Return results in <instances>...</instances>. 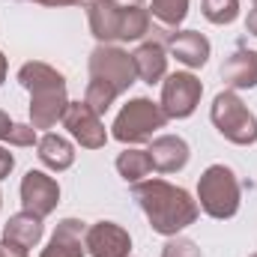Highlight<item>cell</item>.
Here are the masks:
<instances>
[{
	"mask_svg": "<svg viewBox=\"0 0 257 257\" xmlns=\"http://www.w3.org/2000/svg\"><path fill=\"white\" fill-rule=\"evenodd\" d=\"M132 194L144 209L150 227L165 239L192 227L200 215L197 200L183 186H174L168 180H141L132 186Z\"/></svg>",
	"mask_w": 257,
	"mask_h": 257,
	"instance_id": "1",
	"label": "cell"
},
{
	"mask_svg": "<svg viewBox=\"0 0 257 257\" xmlns=\"http://www.w3.org/2000/svg\"><path fill=\"white\" fill-rule=\"evenodd\" d=\"M18 84L30 93V126L36 128H54L66 114L69 93H66V78L54 66L42 60H30L18 69Z\"/></svg>",
	"mask_w": 257,
	"mask_h": 257,
	"instance_id": "2",
	"label": "cell"
},
{
	"mask_svg": "<svg viewBox=\"0 0 257 257\" xmlns=\"http://www.w3.org/2000/svg\"><path fill=\"white\" fill-rule=\"evenodd\" d=\"M242 189L227 165H209L197 180V206L215 221H227L239 212Z\"/></svg>",
	"mask_w": 257,
	"mask_h": 257,
	"instance_id": "3",
	"label": "cell"
},
{
	"mask_svg": "<svg viewBox=\"0 0 257 257\" xmlns=\"http://www.w3.org/2000/svg\"><path fill=\"white\" fill-rule=\"evenodd\" d=\"M168 123V114L162 111L159 102L147 99V96H135L128 99L126 105L120 108V114L114 117V126H111V138L135 147V144H147L153 141V135L159 128H165Z\"/></svg>",
	"mask_w": 257,
	"mask_h": 257,
	"instance_id": "4",
	"label": "cell"
},
{
	"mask_svg": "<svg viewBox=\"0 0 257 257\" xmlns=\"http://www.w3.org/2000/svg\"><path fill=\"white\" fill-rule=\"evenodd\" d=\"M209 120L215 132L236 144V147H251L257 144V117L248 111V105L233 93V90H221L212 105H209Z\"/></svg>",
	"mask_w": 257,
	"mask_h": 257,
	"instance_id": "5",
	"label": "cell"
},
{
	"mask_svg": "<svg viewBox=\"0 0 257 257\" xmlns=\"http://www.w3.org/2000/svg\"><path fill=\"white\" fill-rule=\"evenodd\" d=\"M90 78L108 84L117 96H123L128 87L138 81L135 60L120 45H96L90 51Z\"/></svg>",
	"mask_w": 257,
	"mask_h": 257,
	"instance_id": "6",
	"label": "cell"
},
{
	"mask_svg": "<svg viewBox=\"0 0 257 257\" xmlns=\"http://www.w3.org/2000/svg\"><path fill=\"white\" fill-rule=\"evenodd\" d=\"M203 96V84L192 72H171L162 81V111L168 114V120H186L192 117L200 105Z\"/></svg>",
	"mask_w": 257,
	"mask_h": 257,
	"instance_id": "7",
	"label": "cell"
},
{
	"mask_svg": "<svg viewBox=\"0 0 257 257\" xmlns=\"http://www.w3.org/2000/svg\"><path fill=\"white\" fill-rule=\"evenodd\" d=\"M63 128L84 147V150H102L111 138V132L105 128L102 117L81 99V102H69L66 105V114H63Z\"/></svg>",
	"mask_w": 257,
	"mask_h": 257,
	"instance_id": "8",
	"label": "cell"
},
{
	"mask_svg": "<svg viewBox=\"0 0 257 257\" xmlns=\"http://www.w3.org/2000/svg\"><path fill=\"white\" fill-rule=\"evenodd\" d=\"M60 203V183L45 171H27L21 177V206L39 218H48Z\"/></svg>",
	"mask_w": 257,
	"mask_h": 257,
	"instance_id": "9",
	"label": "cell"
},
{
	"mask_svg": "<svg viewBox=\"0 0 257 257\" xmlns=\"http://www.w3.org/2000/svg\"><path fill=\"white\" fill-rule=\"evenodd\" d=\"M84 245L90 257H128L132 254V236L117 221H96L84 233Z\"/></svg>",
	"mask_w": 257,
	"mask_h": 257,
	"instance_id": "10",
	"label": "cell"
},
{
	"mask_svg": "<svg viewBox=\"0 0 257 257\" xmlns=\"http://www.w3.org/2000/svg\"><path fill=\"white\" fill-rule=\"evenodd\" d=\"M123 15L126 6L117 0H87V21L90 33L96 36L99 45H117L123 36Z\"/></svg>",
	"mask_w": 257,
	"mask_h": 257,
	"instance_id": "11",
	"label": "cell"
},
{
	"mask_svg": "<svg viewBox=\"0 0 257 257\" xmlns=\"http://www.w3.org/2000/svg\"><path fill=\"white\" fill-rule=\"evenodd\" d=\"M147 153H150L153 171H159V174H180L189 165V159H192V150H189V144L180 135H159V138H153Z\"/></svg>",
	"mask_w": 257,
	"mask_h": 257,
	"instance_id": "12",
	"label": "cell"
},
{
	"mask_svg": "<svg viewBox=\"0 0 257 257\" xmlns=\"http://www.w3.org/2000/svg\"><path fill=\"white\" fill-rule=\"evenodd\" d=\"M168 51H171V57H177V63H183L186 69H200L209 60L212 45L197 30H177V33L168 36Z\"/></svg>",
	"mask_w": 257,
	"mask_h": 257,
	"instance_id": "13",
	"label": "cell"
},
{
	"mask_svg": "<svg viewBox=\"0 0 257 257\" xmlns=\"http://www.w3.org/2000/svg\"><path fill=\"white\" fill-rule=\"evenodd\" d=\"M84 233H87V224H84L81 218H63V221L54 227L48 245L42 248L39 257H84L87 254Z\"/></svg>",
	"mask_w": 257,
	"mask_h": 257,
	"instance_id": "14",
	"label": "cell"
},
{
	"mask_svg": "<svg viewBox=\"0 0 257 257\" xmlns=\"http://www.w3.org/2000/svg\"><path fill=\"white\" fill-rule=\"evenodd\" d=\"M221 81L227 90H254L257 87V51L236 48L221 63Z\"/></svg>",
	"mask_w": 257,
	"mask_h": 257,
	"instance_id": "15",
	"label": "cell"
},
{
	"mask_svg": "<svg viewBox=\"0 0 257 257\" xmlns=\"http://www.w3.org/2000/svg\"><path fill=\"white\" fill-rule=\"evenodd\" d=\"M132 60L138 69V78L144 84H162L168 75V51L162 42H141L132 51Z\"/></svg>",
	"mask_w": 257,
	"mask_h": 257,
	"instance_id": "16",
	"label": "cell"
},
{
	"mask_svg": "<svg viewBox=\"0 0 257 257\" xmlns=\"http://www.w3.org/2000/svg\"><path fill=\"white\" fill-rule=\"evenodd\" d=\"M36 156H39V162H42L48 171H54V174H63V171H69V168L75 165V147H72V141L63 138V135H57V132H45V135L39 138Z\"/></svg>",
	"mask_w": 257,
	"mask_h": 257,
	"instance_id": "17",
	"label": "cell"
},
{
	"mask_svg": "<svg viewBox=\"0 0 257 257\" xmlns=\"http://www.w3.org/2000/svg\"><path fill=\"white\" fill-rule=\"evenodd\" d=\"M42 233H45L42 218H39V215H33V212H27V209H21V212L9 215V221L3 224V239L18 242V245H24L27 251H30V248H36V245L42 242Z\"/></svg>",
	"mask_w": 257,
	"mask_h": 257,
	"instance_id": "18",
	"label": "cell"
},
{
	"mask_svg": "<svg viewBox=\"0 0 257 257\" xmlns=\"http://www.w3.org/2000/svg\"><path fill=\"white\" fill-rule=\"evenodd\" d=\"M153 171V162H150V153L147 150H138V147H126L120 156H117V174L126 180V183H141L144 177H150Z\"/></svg>",
	"mask_w": 257,
	"mask_h": 257,
	"instance_id": "19",
	"label": "cell"
},
{
	"mask_svg": "<svg viewBox=\"0 0 257 257\" xmlns=\"http://www.w3.org/2000/svg\"><path fill=\"white\" fill-rule=\"evenodd\" d=\"M150 24H153L150 9H144V6H126L120 42H138V39H144V36L150 33Z\"/></svg>",
	"mask_w": 257,
	"mask_h": 257,
	"instance_id": "20",
	"label": "cell"
},
{
	"mask_svg": "<svg viewBox=\"0 0 257 257\" xmlns=\"http://www.w3.org/2000/svg\"><path fill=\"white\" fill-rule=\"evenodd\" d=\"M150 15L165 27H180L189 15V0H150Z\"/></svg>",
	"mask_w": 257,
	"mask_h": 257,
	"instance_id": "21",
	"label": "cell"
},
{
	"mask_svg": "<svg viewBox=\"0 0 257 257\" xmlns=\"http://www.w3.org/2000/svg\"><path fill=\"white\" fill-rule=\"evenodd\" d=\"M200 12L209 24H233L239 18V0H203Z\"/></svg>",
	"mask_w": 257,
	"mask_h": 257,
	"instance_id": "22",
	"label": "cell"
},
{
	"mask_svg": "<svg viewBox=\"0 0 257 257\" xmlns=\"http://www.w3.org/2000/svg\"><path fill=\"white\" fill-rule=\"evenodd\" d=\"M162 257H203L200 254V248H197V242L192 239H186V236H168V242H165V248H162Z\"/></svg>",
	"mask_w": 257,
	"mask_h": 257,
	"instance_id": "23",
	"label": "cell"
},
{
	"mask_svg": "<svg viewBox=\"0 0 257 257\" xmlns=\"http://www.w3.org/2000/svg\"><path fill=\"white\" fill-rule=\"evenodd\" d=\"M6 144H12V147H33V144H39V135H36V128L30 123H15L9 138H6Z\"/></svg>",
	"mask_w": 257,
	"mask_h": 257,
	"instance_id": "24",
	"label": "cell"
},
{
	"mask_svg": "<svg viewBox=\"0 0 257 257\" xmlns=\"http://www.w3.org/2000/svg\"><path fill=\"white\" fill-rule=\"evenodd\" d=\"M0 257H30V251L18 242H9V239H0Z\"/></svg>",
	"mask_w": 257,
	"mask_h": 257,
	"instance_id": "25",
	"label": "cell"
},
{
	"mask_svg": "<svg viewBox=\"0 0 257 257\" xmlns=\"http://www.w3.org/2000/svg\"><path fill=\"white\" fill-rule=\"evenodd\" d=\"M12 168H15V156H12L6 147H0V183L12 174Z\"/></svg>",
	"mask_w": 257,
	"mask_h": 257,
	"instance_id": "26",
	"label": "cell"
},
{
	"mask_svg": "<svg viewBox=\"0 0 257 257\" xmlns=\"http://www.w3.org/2000/svg\"><path fill=\"white\" fill-rule=\"evenodd\" d=\"M33 3H39V6H54V9H60V6H78V3H87V0H33Z\"/></svg>",
	"mask_w": 257,
	"mask_h": 257,
	"instance_id": "27",
	"label": "cell"
},
{
	"mask_svg": "<svg viewBox=\"0 0 257 257\" xmlns=\"http://www.w3.org/2000/svg\"><path fill=\"white\" fill-rule=\"evenodd\" d=\"M12 126H15V123L9 120V114H6V111H0V141H6V138H9Z\"/></svg>",
	"mask_w": 257,
	"mask_h": 257,
	"instance_id": "28",
	"label": "cell"
},
{
	"mask_svg": "<svg viewBox=\"0 0 257 257\" xmlns=\"http://www.w3.org/2000/svg\"><path fill=\"white\" fill-rule=\"evenodd\" d=\"M245 30H248V33L257 39V6L248 12V18H245Z\"/></svg>",
	"mask_w": 257,
	"mask_h": 257,
	"instance_id": "29",
	"label": "cell"
},
{
	"mask_svg": "<svg viewBox=\"0 0 257 257\" xmlns=\"http://www.w3.org/2000/svg\"><path fill=\"white\" fill-rule=\"evenodd\" d=\"M3 81H6V57L0 51V87H3Z\"/></svg>",
	"mask_w": 257,
	"mask_h": 257,
	"instance_id": "30",
	"label": "cell"
},
{
	"mask_svg": "<svg viewBox=\"0 0 257 257\" xmlns=\"http://www.w3.org/2000/svg\"><path fill=\"white\" fill-rule=\"evenodd\" d=\"M120 6H144V0H117Z\"/></svg>",
	"mask_w": 257,
	"mask_h": 257,
	"instance_id": "31",
	"label": "cell"
},
{
	"mask_svg": "<svg viewBox=\"0 0 257 257\" xmlns=\"http://www.w3.org/2000/svg\"><path fill=\"white\" fill-rule=\"evenodd\" d=\"M0 206H3V194H0Z\"/></svg>",
	"mask_w": 257,
	"mask_h": 257,
	"instance_id": "32",
	"label": "cell"
},
{
	"mask_svg": "<svg viewBox=\"0 0 257 257\" xmlns=\"http://www.w3.org/2000/svg\"><path fill=\"white\" fill-rule=\"evenodd\" d=\"M251 3H254V6H257V0H251Z\"/></svg>",
	"mask_w": 257,
	"mask_h": 257,
	"instance_id": "33",
	"label": "cell"
},
{
	"mask_svg": "<svg viewBox=\"0 0 257 257\" xmlns=\"http://www.w3.org/2000/svg\"><path fill=\"white\" fill-rule=\"evenodd\" d=\"M251 257H257V254H251Z\"/></svg>",
	"mask_w": 257,
	"mask_h": 257,
	"instance_id": "34",
	"label": "cell"
},
{
	"mask_svg": "<svg viewBox=\"0 0 257 257\" xmlns=\"http://www.w3.org/2000/svg\"><path fill=\"white\" fill-rule=\"evenodd\" d=\"M128 257H132V254H128Z\"/></svg>",
	"mask_w": 257,
	"mask_h": 257,
	"instance_id": "35",
	"label": "cell"
}]
</instances>
